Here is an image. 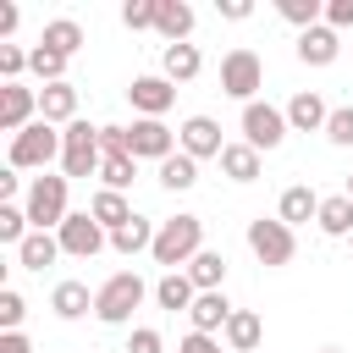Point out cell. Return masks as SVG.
<instances>
[{"mask_svg": "<svg viewBox=\"0 0 353 353\" xmlns=\"http://www.w3.org/2000/svg\"><path fill=\"white\" fill-rule=\"evenodd\" d=\"M199 248H204V221H199V215H171V221H160L149 254H154V265L176 270V265H188Z\"/></svg>", "mask_w": 353, "mask_h": 353, "instance_id": "obj_1", "label": "cell"}, {"mask_svg": "<svg viewBox=\"0 0 353 353\" xmlns=\"http://www.w3.org/2000/svg\"><path fill=\"white\" fill-rule=\"evenodd\" d=\"M143 292H149V287H143V276H138V270H116V276L94 292V314H99L105 325H127V320H132V309L143 303Z\"/></svg>", "mask_w": 353, "mask_h": 353, "instance_id": "obj_2", "label": "cell"}, {"mask_svg": "<svg viewBox=\"0 0 353 353\" xmlns=\"http://www.w3.org/2000/svg\"><path fill=\"white\" fill-rule=\"evenodd\" d=\"M99 160H105V149H99V127H88V121L61 127V171H66V176H94Z\"/></svg>", "mask_w": 353, "mask_h": 353, "instance_id": "obj_3", "label": "cell"}, {"mask_svg": "<svg viewBox=\"0 0 353 353\" xmlns=\"http://www.w3.org/2000/svg\"><path fill=\"white\" fill-rule=\"evenodd\" d=\"M66 182H72V176H33L28 204H22L28 221H33V232H50V226L61 232V221L72 215V210H66Z\"/></svg>", "mask_w": 353, "mask_h": 353, "instance_id": "obj_4", "label": "cell"}, {"mask_svg": "<svg viewBox=\"0 0 353 353\" xmlns=\"http://www.w3.org/2000/svg\"><path fill=\"white\" fill-rule=\"evenodd\" d=\"M287 110H276V105H265V99H254V105H243V143L248 149H281L287 143Z\"/></svg>", "mask_w": 353, "mask_h": 353, "instance_id": "obj_5", "label": "cell"}, {"mask_svg": "<svg viewBox=\"0 0 353 353\" xmlns=\"http://www.w3.org/2000/svg\"><path fill=\"white\" fill-rule=\"evenodd\" d=\"M248 248H254L259 265L276 270V265H287V259L298 254V237H292L287 221H265V215H259V221H248Z\"/></svg>", "mask_w": 353, "mask_h": 353, "instance_id": "obj_6", "label": "cell"}, {"mask_svg": "<svg viewBox=\"0 0 353 353\" xmlns=\"http://www.w3.org/2000/svg\"><path fill=\"white\" fill-rule=\"evenodd\" d=\"M259 88H265V66H259V55H254V50H232V55L221 61V94L254 105Z\"/></svg>", "mask_w": 353, "mask_h": 353, "instance_id": "obj_7", "label": "cell"}, {"mask_svg": "<svg viewBox=\"0 0 353 353\" xmlns=\"http://www.w3.org/2000/svg\"><path fill=\"white\" fill-rule=\"evenodd\" d=\"M61 154V132L50 121H33L11 138V171H28V165H50Z\"/></svg>", "mask_w": 353, "mask_h": 353, "instance_id": "obj_8", "label": "cell"}, {"mask_svg": "<svg viewBox=\"0 0 353 353\" xmlns=\"http://www.w3.org/2000/svg\"><path fill=\"white\" fill-rule=\"evenodd\" d=\"M55 237H61V254H72V259H94V254H99V248L110 243V232H105V226H99V221H94L88 210L66 215Z\"/></svg>", "mask_w": 353, "mask_h": 353, "instance_id": "obj_9", "label": "cell"}, {"mask_svg": "<svg viewBox=\"0 0 353 353\" xmlns=\"http://www.w3.org/2000/svg\"><path fill=\"white\" fill-rule=\"evenodd\" d=\"M127 154H132V160H171V154H176V132H171L165 121H149V116H143V121L127 127Z\"/></svg>", "mask_w": 353, "mask_h": 353, "instance_id": "obj_10", "label": "cell"}, {"mask_svg": "<svg viewBox=\"0 0 353 353\" xmlns=\"http://www.w3.org/2000/svg\"><path fill=\"white\" fill-rule=\"evenodd\" d=\"M176 143H182V154H193V160H210V154L221 160V149H226L215 116H188V121L176 127Z\"/></svg>", "mask_w": 353, "mask_h": 353, "instance_id": "obj_11", "label": "cell"}, {"mask_svg": "<svg viewBox=\"0 0 353 353\" xmlns=\"http://www.w3.org/2000/svg\"><path fill=\"white\" fill-rule=\"evenodd\" d=\"M33 110H39V94L33 88H22V83H6L0 88V132H22V127H33Z\"/></svg>", "mask_w": 353, "mask_h": 353, "instance_id": "obj_12", "label": "cell"}, {"mask_svg": "<svg viewBox=\"0 0 353 353\" xmlns=\"http://www.w3.org/2000/svg\"><path fill=\"white\" fill-rule=\"evenodd\" d=\"M127 99H132V110H143L149 121H160L171 110V99H176V83H165V77H132Z\"/></svg>", "mask_w": 353, "mask_h": 353, "instance_id": "obj_13", "label": "cell"}, {"mask_svg": "<svg viewBox=\"0 0 353 353\" xmlns=\"http://www.w3.org/2000/svg\"><path fill=\"white\" fill-rule=\"evenodd\" d=\"M39 121H50V127L66 121V127H72V121H77V88H72V83H44V88H39Z\"/></svg>", "mask_w": 353, "mask_h": 353, "instance_id": "obj_14", "label": "cell"}, {"mask_svg": "<svg viewBox=\"0 0 353 353\" xmlns=\"http://www.w3.org/2000/svg\"><path fill=\"white\" fill-rule=\"evenodd\" d=\"M276 221H287V226L320 221V193H314L309 182H292V188L281 193V204H276Z\"/></svg>", "mask_w": 353, "mask_h": 353, "instance_id": "obj_15", "label": "cell"}, {"mask_svg": "<svg viewBox=\"0 0 353 353\" xmlns=\"http://www.w3.org/2000/svg\"><path fill=\"white\" fill-rule=\"evenodd\" d=\"M154 33H160L165 44H188V33H193V6L160 0V6H154Z\"/></svg>", "mask_w": 353, "mask_h": 353, "instance_id": "obj_16", "label": "cell"}, {"mask_svg": "<svg viewBox=\"0 0 353 353\" xmlns=\"http://www.w3.org/2000/svg\"><path fill=\"white\" fill-rule=\"evenodd\" d=\"M336 50H342V39H336V28H309V33H298V61L303 66H331L336 61Z\"/></svg>", "mask_w": 353, "mask_h": 353, "instance_id": "obj_17", "label": "cell"}, {"mask_svg": "<svg viewBox=\"0 0 353 353\" xmlns=\"http://www.w3.org/2000/svg\"><path fill=\"white\" fill-rule=\"evenodd\" d=\"M188 320H193V331H204V336L226 331V320H232L226 292H199V298H193V309H188Z\"/></svg>", "mask_w": 353, "mask_h": 353, "instance_id": "obj_18", "label": "cell"}, {"mask_svg": "<svg viewBox=\"0 0 353 353\" xmlns=\"http://www.w3.org/2000/svg\"><path fill=\"white\" fill-rule=\"evenodd\" d=\"M188 281H193L199 292H221V281H226V254H221V248H199V254L188 259Z\"/></svg>", "mask_w": 353, "mask_h": 353, "instance_id": "obj_19", "label": "cell"}, {"mask_svg": "<svg viewBox=\"0 0 353 353\" xmlns=\"http://www.w3.org/2000/svg\"><path fill=\"white\" fill-rule=\"evenodd\" d=\"M325 121H331V110H325V99H320L314 88L292 94V105H287V127H298V132H314V127H325Z\"/></svg>", "mask_w": 353, "mask_h": 353, "instance_id": "obj_20", "label": "cell"}, {"mask_svg": "<svg viewBox=\"0 0 353 353\" xmlns=\"http://www.w3.org/2000/svg\"><path fill=\"white\" fill-rule=\"evenodd\" d=\"M193 298H199V287L188 281V270H165V276L154 281V303H160V309H182V314H188Z\"/></svg>", "mask_w": 353, "mask_h": 353, "instance_id": "obj_21", "label": "cell"}, {"mask_svg": "<svg viewBox=\"0 0 353 353\" xmlns=\"http://www.w3.org/2000/svg\"><path fill=\"white\" fill-rule=\"evenodd\" d=\"M259 336H265V320H259L254 309H232V320H226V347H232V353H254Z\"/></svg>", "mask_w": 353, "mask_h": 353, "instance_id": "obj_22", "label": "cell"}, {"mask_svg": "<svg viewBox=\"0 0 353 353\" xmlns=\"http://www.w3.org/2000/svg\"><path fill=\"white\" fill-rule=\"evenodd\" d=\"M199 66H204V61H199L193 44H165V55H160V77H165V83H193Z\"/></svg>", "mask_w": 353, "mask_h": 353, "instance_id": "obj_23", "label": "cell"}, {"mask_svg": "<svg viewBox=\"0 0 353 353\" xmlns=\"http://www.w3.org/2000/svg\"><path fill=\"white\" fill-rule=\"evenodd\" d=\"M55 254H61V237L55 232H28V243L17 248V265L22 270H44V265H55Z\"/></svg>", "mask_w": 353, "mask_h": 353, "instance_id": "obj_24", "label": "cell"}, {"mask_svg": "<svg viewBox=\"0 0 353 353\" xmlns=\"http://www.w3.org/2000/svg\"><path fill=\"white\" fill-rule=\"evenodd\" d=\"M325 237H353V199L336 193V199H320V221H314Z\"/></svg>", "mask_w": 353, "mask_h": 353, "instance_id": "obj_25", "label": "cell"}, {"mask_svg": "<svg viewBox=\"0 0 353 353\" xmlns=\"http://www.w3.org/2000/svg\"><path fill=\"white\" fill-rule=\"evenodd\" d=\"M88 215H94V221H99L105 232H116V226H127V221H132V204H127L121 193L99 188V193H94V204H88Z\"/></svg>", "mask_w": 353, "mask_h": 353, "instance_id": "obj_26", "label": "cell"}, {"mask_svg": "<svg viewBox=\"0 0 353 353\" xmlns=\"http://www.w3.org/2000/svg\"><path fill=\"white\" fill-rule=\"evenodd\" d=\"M154 232H160V226H149L143 215H132L127 226L110 232V248H116V254H143V248H154Z\"/></svg>", "mask_w": 353, "mask_h": 353, "instance_id": "obj_27", "label": "cell"}, {"mask_svg": "<svg viewBox=\"0 0 353 353\" xmlns=\"http://www.w3.org/2000/svg\"><path fill=\"white\" fill-rule=\"evenodd\" d=\"M50 309H55L61 320H83V314L94 309V298H88V287H83V281H61V287L50 292Z\"/></svg>", "mask_w": 353, "mask_h": 353, "instance_id": "obj_28", "label": "cell"}, {"mask_svg": "<svg viewBox=\"0 0 353 353\" xmlns=\"http://www.w3.org/2000/svg\"><path fill=\"white\" fill-rule=\"evenodd\" d=\"M39 44H50L55 55H66V61H72V55L83 50V28H77L72 17H55V22H44V39H39Z\"/></svg>", "mask_w": 353, "mask_h": 353, "instance_id": "obj_29", "label": "cell"}, {"mask_svg": "<svg viewBox=\"0 0 353 353\" xmlns=\"http://www.w3.org/2000/svg\"><path fill=\"white\" fill-rule=\"evenodd\" d=\"M221 171H226L232 182H254V176H259V149H248V143H226V149H221Z\"/></svg>", "mask_w": 353, "mask_h": 353, "instance_id": "obj_30", "label": "cell"}, {"mask_svg": "<svg viewBox=\"0 0 353 353\" xmlns=\"http://www.w3.org/2000/svg\"><path fill=\"white\" fill-rule=\"evenodd\" d=\"M193 182H199V160H193V154H182V149H176L171 160H160V188H171V193H188Z\"/></svg>", "mask_w": 353, "mask_h": 353, "instance_id": "obj_31", "label": "cell"}, {"mask_svg": "<svg viewBox=\"0 0 353 353\" xmlns=\"http://www.w3.org/2000/svg\"><path fill=\"white\" fill-rule=\"evenodd\" d=\"M28 72L44 77V83H66V55H55L50 44H33L28 50Z\"/></svg>", "mask_w": 353, "mask_h": 353, "instance_id": "obj_32", "label": "cell"}, {"mask_svg": "<svg viewBox=\"0 0 353 353\" xmlns=\"http://www.w3.org/2000/svg\"><path fill=\"white\" fill-rule=\"evenodd\" d=\"M132 176H138V160H132V154H105V160H99V182H105L110 193L132 188Z\"/></svg>", "mask_w": 353, "mask_h": 353, "instance_id": "obj_33", "label": "cell"}, {"mask_svg": "<svg viewBox=\"0 0 353 353\" xmlns=\"http://www.w3.org/2000/svg\"><path fill=\"white\" fill-rule=\"evenodd\" d=\"M276 11H281V17H287V22L298 28V33H309V28H320V17H325V6H320V0H281Z\"/></svg>", "mask_w": 353, "mask_h": 353, "instance_id": "obj_34", "label": "cell"}, {"mask_svg": "<svg viewBox=\"0 0 353 353\" xmlns=\"http://www.w3.org/2000/svg\"><path fill=\"white\" fill-rule=\"evenodd\" d=\"M28 226H33V221H28L22 204H0V243H17V248H22V243H28Z\"/></svg>", "mask_w": 353, "mask_h": 353, "instance_id": "obj_35", "label": "cell"}, {"mask_svg": "<svg viewBox=\"0 0 353 353\" xmlns=\"http://www.w3.org/2000/svg\"><path fill=\"white\" fill-rule=\"evenodd\" d=\"M22 314H28V303H22V292H11V287H0V331H17V325H22Z\"/></svg>", "mask_w": 353, "mask_h": 353, "instance_id": "obj_36", "label": "cell"}, {"mask_svg": "<svg viewBox=\"0 0 353 353\" xmlns=\"http://www.w3.org/2000/svg\"><path fill=\"white\" fill-rule=\"evenodd\" d=\"M325 138H331L336 149H347V143H353V105L331 110V121H325Z\"/></svg>", "mask_w": 353, "mask_h": 353, "instance_id": "obj_37", "label": "cell"}, {"mask_svg": "<svg viewBox=\"0 0 353 353\" xmlns=\"http://www.w3.org/2000/svg\"><path fill=\"white\" fill-rule=\"evenodd\" d=\"M154 6H160V0H127V6H121V22H127L132 33H138V28H154Z\"/></svg>", "mask_w": 353, "mask_h": 353, "instance_id": "obj_38", "label": "cell"}, {"mask_svg": "<svg viewBox=\"0 0 353 353\" xmlns=\"http://www.w3.org/2000/svg\"><path fill=\"white\" fill-rule=\"evenodd\" d=\"M22 66H28V50L0 44V77H6V83H17V77H22Z\"/></svg>", "mask_w": 353, "mask_h": 353, "instance_id": "obj_39", "label": "cell"}, {"mask_svg": "<svg viewBox=\"0 0 353 353\" xmlns=\"http://www.w3.org/2000/svg\"><path fill=\"white\" fill-rule=\"evenodd\" d=\"M325 28H353V0H325Z\"/></svg>", "mask_w": 353, "mask_h": 353, "instance_id": "obj_40", "label": "cell"}, {"mask_svg": "<svg viewBox=\"0 0 353 353\" xmlns=\"http://www.w3.org/2000/svg\"><path fill=\"white\" fill-rule=\"evenodd\" d=\"M127 353H160V331L138 325V331H132V342H127Z\"/></svg>", "mask_w": 353, "mask_h": 353, "instance_id": "obj_41", "label": "cell"}, {"mask_svg": "<svg viewBox=\"0 0 353 353\" xmlns=\"http://www.w3.org/2000/svg\"><path fill=\"white\" fill-rule=\"evenodd\" d=\"M176 353H221V342H215V336H204V331H188Z\"/></svg>", "mask_w": 353, "mask_h": 353, "instance_id": "obj_42", "label": "cell"}, {"mask_svg": "<svg viewBox=\"0 0 353 353\" xmlns=\"http://www.w3.org/2000/svg\"><path fill=\"white\" fill-rule=\"evenodd\" d=\"M0 353H33L22 331H0Z\"/></svg>", "mask_w": 353, "mask_h": 353, "instance_id": "obj_43", "label": "cell"}, {"mask_svg": "<svg viewBox=\"0 0 353 353\" xmlns=\"http://www.w3.org/2000/svg\"><path fill=\"white\" fill-rule=\"evenodd\" d=\"M221 17H232V22H243V17H254V6H248V0H221Z\"/></svg>", "mask_w": 353, "mask_h": 353, "instance_id": "obj_44", "label": "cell"}, {"mask_svg": "<svg viewBox=\"0 0 353 353\" xmlns=\"http://www.w3.org/2000/svg\"><path fill=\"white\" fill-rule=\"evenodd\" d=\"M17 33V6H0V39Z\"/></svg>", "mask_w": 353, "mask_h": 353, "instance_id": "obj_45", "label": "cell"}, {"mask_svg": "<svg viewBox=\"0 0 353 353\" xmlns=\"http://www.w3.org/2000/svg\"><path fill=\"white\" fill-rule=\"evenodd\" d=\"M11 193H17V171H0V204H11Z\"/></svg>", "mask_w": 353, "mask_h": 353, "instance_id": "obj_46", "label": "cell"}, {"mask_svg": "<svg viewBox=\"0 0 353 353\" xmlns=\"http://www.w3.org/2000/svg\"><path fill=\"white\" fill-rule=\"evenodd\" d=\"M342 193H347V199H353V176H347V188H342Z\"/></svg>", "mask_w": 353, "mask_h": 353, "instance_id": "obj_47", "label": "cell"}, {"mask_svg": "<svg viewBox=\"0 0 353 353\" xmlns=\"http://www.w3.org/2000/svg\"><path fill=\"white\" fill-rule=\"evenodd\" d=\"M320 353H336V347H320Z\"/></svg>", "mask_w": 353, "mask_h": 353, "instance_id": "obj_48", "label": "cell"}, {"mask_svg": "<svg viewBox=\"0 0 353 353\" xmlns=\"http://www.w3.org/2000/svg\"><path fill=\"white\" fill-rule=\"evenodd\" d=\"M347 243H353V237H347Z\"/></svg>", "mask_w": 353, "mask_h": 353, "instance_id": "obj_49", "label": "cell"}]
</instances>
